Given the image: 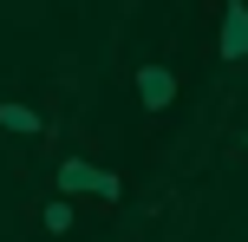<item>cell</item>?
I'll return each mask as SVG.
<instances>
[{
  "instance_id": "cell-1",
  "label": "cell",
  "mask_w": 248,
  "mask_h": 242,
  "mask_svg": "<svg viewBox=\"0 0 248 242\" xmlns=\"http://www.w3.org/2000/svg\"><path fill=\"white\" fill-rule=\"evenodd\" d=\"M52 190L59 196H72V203H98V210H118V196H124V177L118 170H105V164H85V157H59V170H52Z\"/></svg>"
},
{
  "instance_id": "cell-2",
  "label": "cell",
  "mask_w": 248,
  "mask_h": 242,
  "mask_svg": "<svg viewBox=\"0 0 248 242\" xmlns=\"http://www.w3.org/2000/svg\"><path fill=\"white\" fill-rule=\"evenodd\" d=\"M170 98H176V72H170L163 59H144V65H137V105H144L150 118H163Z\"/></svg>"
},
{
  "instance_id": "cell-3",
  "label": "cell",
  "mask_w": 248,
  "mask_h": 242,
  "mask_svg": "<svg viewBox=\"0 0 248 242\" xmlns=\"http://www.w3.org/2000/svg\"><path fill=\"white\" fill-rule=\"evenodd\" d=\"M33 223H39V236H46V242H72V236H78V203L52 190V196H39Z\"/></svg>"
},
{
  "instance_id": "cell-4",
  "label": "cell",
  "mask_w": 248,
  "mask_h": 242,
  "mask_svg": "<svg viewBox=\"0 0 248 242\" xmlns=\"http://www.w3.org/2000/svg\"><path fill=\"white\" fill-rule=\"evenodd\" d=\"M216 52L229 65L248 59V0H222V33H216Z\"/></svg>"
},
{
  "instance_id": "cell-5",
  "label": "cell",
  "mask_w": 248,
  "mask_h": 242,
  "mask_svg": "<svg viewBox=\"0 0 248 242\" xmlns=\"http://www.w3.org/2000/svg\"><path fill=\"white\" fill-rule=\"evenodd\" d=\"M0 131H7V138H46V112H39V105H26V98H0Z\"/></svg>"
},
{
  "instance_id": "cell-6",
  "label": "cell",
  "mask_w": 248,
  "mask_h": 242,
  "mask_svg": "<svg viewBox=\"0 0 248 242\" xmlns=\"http://www.w3.org/2000/svg\"><path fill=\"white\" fill-rule=\"evenodd\" d=\"M242 157H248V131H242Z\"/></svg>"
}]
</instances>
